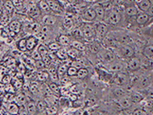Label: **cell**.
Wrapping results in <instances>:
<instances>
[{
    "instance_id": "obj_14",
    "label": "cell",
    "mask_w": 153,
    "mask_h": 115,
    "mask_svg": "<svg viewBox=\"0 0 153 115\" xmlns=\"http://www.w3.org/2000/svg\"><path fill=\"white\" fill-rule=\"evenodd\" d=\"M127 113H128L130 115H150L148 111L142 105H133L128 110H125Z\"/></svg>"
},
{
    "instance_id": "obj_44",
    "label": "cell",
    "mask_w": 153,
    "mask_h": 115,
    "mask_svg": "<svg viewBox=\"0 0 153 115\" xmlns=\"http://www.w3.org/2000/svg\"><path fill=\"white\" fill-rule=\"evenodd\" d=\"M13 4L14 7L19 10H22L24 8V3L22 0H13Z\"/></svg>"
},
{
    "instance_id": "obj_27",
    "label": "cell",
    "mask_w": 153,
    "mask_h": 115,
    "mask_svg": "<svg viewBox=\"0 0 153 115\" xmlns=\"http://www.w3.org/2000/svg\"><path fill=\"white\" fill-rule=\"evenodd\" d=\"M7 110L10 114L18 115L20 110V106L16 102H10L7 104Z\"/></svg>"
},
{
    "instance_id": "obj_50",
    "label": "cell",
    "mask_w": 153,
    "mask_h": 115,
    "mask_svg": "<svg viewBox=\"0 0 153 115\" xmlns=\"http://www.w3.org/2000/svg\"><path fill=\"white\" fill-rule=\"evenodd\" d=\"M5 63H6V66H7L12 67V66H14V64H15V60H14L13 58L10 57L8 58H7Z\"/></svg>"
},
{
    "instance_id": "obj_39",
    "label": "cell",
    "mask_w": 153,
    "mask_h": 115,
    "mask_svg": "<svg viewBox=\"0 0 153 115\" xmlns=\"http://www.w3.org/2000/svg\"><path fill=\"white\" fill-rule=\"evenodd\" d=\"M77 70L78 69H76V67H74V66H69L68 67V69H67L66 75L69 78H73V77H76V74H77Z\"/></svg>"
},
{
    "instance_id": "obj_51",
    "label": "cell",
    "mask_w": 153,
    "mask_h": 115,
    "mask_svg": "<svg viewBox=\"0 0 153 115\" xmlns=\"http://www.w3.org/2000/svg\"><path fill=\"white\" fill-rule=\"evenodd\" d=\"M10 81H11V78H10V76H8V75H5V76L2 78V82L3 84H8L10 82Z\"/></svg>"
},
{
    "instance_id": "obj_58",
    "label": "cell",
    "mask_w": 153,
    "mask_h": 115,
    "mask_svg": "<svg viewBox=\"0 0 153 115\" xmlns=\"http://www.w3.org/2000/svg\"><path fill=\"white\" fill-rule=\"evenodd\" d=\"M152 2H153V0H152Z\"/></svg>"
},
{
    "instance_id": "obj_47",
    "label": "cell",
    "mask_w": 153,
    "mask_h": 115,
    "mask_svg": "<svg viewBox=\"0 0 153 115\" xmlns=\"http://www.w3.org/2000/svg\"><path fill=\"white\" fill-rule=\"evenodd\" d=\"M141 92L143 93V95L145 97L153 98V87H149L144 90H141Z\"/></svg>"
},
{
    "instance_id": "obj_21",
    "label": "cell",
    "mask_w": 153,
    "mask_h": 115,
    "mask_svg": "<svg viewBox=\"0 0 153 115\" xmlns=\"http://www.w3.org/2000/svg\"><path fill=\"white\" fill-rule=\"evenodd\" d=\"M71 38H69V36L64 34H61L57 36V42L62 46V47H69L71 45Z\"/></svg>"
},
{
    "instance_id": "obj_1",
    "label": "cell",
    "mask_w": 153,
    "mask_h": 115,
    "mask_svg": "<svg viewBox=\"0 0 153 115\" xmlns=\"http://www.w3.org/2000/svg\"><path fill=\"white\" fill-rule=\"evenodd\" d=\"M124 6L121 7H112L108 10H106L104 22L108 24L112 27H116V29H119L118 26H121V27H125V18L124 14Z\"/></svg>"
},
{
    "instance_id": "obj_6",
    "label": "cell",
    "mask_w": 153,
    "mask_h": 115,
    "mask_svg": "<svg viewBox=\"0 0 153 115\" xmlns=\"http://www.w3.org/2000/svg\"><path fill=\"white\" fill-rule=\"evenodd\" d=\"M81 31L82 33L84 40H87L88 42L93 41L96 39V31L94 27V22H83L81 25Z\"/></svg>"
},
{
    "instance_id": "obj_43",
    "label": "cell",
    "mask_w": 153,
    "mask_h": 115,
    "mask_svg": "<svg viewBox=\"0 0 153 115\" xmlns=\"http://www.w3.org/2000/svg\"><path fill=\"white\" fill-rule=\"evenodd\" d=\"M46 114L48 115H54L57 114V106L54 105H51L50 106H47L46 107Z\"/></svg>"
},
{
    "instance_id": "obj_2",
    "label": "cell",
    "mask_w": 153,
    "mask_h": 115,
    "mask_svg": "<svg viewBox=\"0 0 153 115\" xmlns=\"http://www.w3.org/2000/svg\"><path fill=\"white\" fill-rule=\"evenodd\" d=\"M110 84L115 86L124 87L130 90L131 87V74L128 71H122L113 74L109 81Z\"/></svg>"
},
{
    "instance_id": "obj_4",
    "label": "cell",
    "mask_w": 153,
    "mask_h": 115,
    "mask_svg": "<svg viewBox=\"0 0 153 115\" xmlns=\"http://www.w3.org/2000/svg\"><path fill=\"white\" fill-rule=\"evenodd\" d=\"M97 56L99 61L102 63V65L109 64L111 62L118 59V58L117 57V55L113 50L104 47V46L101 47L100 50L98 53Z\"/></svg>"
},
{
    "instance_id": "obj_55",
    "label": "cell",
    "mask_w": 153,
    "mask_h": 115,
    "mask_svg": "<svg viewBox=\"0 0 153 115\" xmlns=\"http://www.w3.org/2000/svg\"><path fill=\"white\" fill-rule=\"evenodd\" d=\"M68 1H69V2H71V3H72V2H76V0H68Z\"/></svg>"
},
{
    "instance_id": "obj_3",
    "label": "cell",
    "mask_w": 153,
    "mask_h": 115,
    "mask_svg": "<svg viewBox=\"0 0 153 115\" xmlns=\"http://www.w3.org/2000/svg\"><path fill=\"white\" fill-rule=\"evenodd\" d=\"M113 51L117 55V57L123 61H127L129 58L134 57L137 54L136 46L131 44L120 46L119 47L115 49Z\"/></svg>"
},
{
    "instance_id": "obj_25",
    "label": "cell",
    "mask_w": 153,
    "mask_h": 115,
    "mask_svg": "<svg viewBox=\"0 0 153 115\" xmlns=\"http://www.w3.org/2000/svg\"><path fill=\"white\" fill-rule=\"evenodd\" d=\"M70 46L75 48L76 50L84 52L86 50V45L81 40H76V39H72L71 40V45Z\"/></svg>"
},
{
    "instance_id": "obj_35",
    "label": "cell",
    "mask_w": 153,
    "mask_h": 115,
    "mask_svg": "<svg viewBox=\"0 0 153 115\" xmlns=\"http://www.w3.org/2000/svg\"><path fill=\"white\" fill-rule=\"evenodd\" d=\"M48 86H49V88L50 89V90L52 91V93L53 94H58V95H60V93H61V89H60L59 86L55 81L50 82V83L48 84Z\"/></svg>"
},
{
    "instance_id": "obj_46",
    "label": "cell",
    "mask_w": 153,
    "mask_h": 115,
    "mask_svg": "<svg viewBox=\"0 0 153 115\" xmlns=\"http://www.w3.org/2000/svg\"><path fill=\"white\" fill-rule=\"evenodd\" d=\"M30 57L33 58L34 61H38V60H42V56L38 53V51L37 50V48L35 50H33L32 52H30Z\"/></svg>"
},
{
    "instance_id": "obj_33",
    "label": "cell",
    "mask_w": 153,
    "mask_h": 115,
    "mask_svg": "<svg viewBox=\"0 0 153 115\" xmlns=\"http://www.w3.org/2000/svg\"><path fill=\"white\" fill-rule=\"evenodd\" d=\"M37 50H38V53L40 54L41 56H42V58L44 57V56H45V55H48L50 52L47 46H45L44 44H40L39 46H38V47H37Z\"/></svg>"
},
{
    "instance_id": "obj_36",
    "label": "cell",
    "mask_w": 153,
    "mask_h": 115,
    "mask_svg": "<svg viewBox=\"0 0 153 115\" xmlns=\"http://www.w3.org/2000/svg\"><path fill=\"white\" fill-rule=\"evenodd\" d=\"M26 110H27L29 115L35 114V113L37 112L35 103L33 102H29L26 104Z\"/></svg>"
},
{
    "instance_id": "obj_49",
    "label": "cell",
    "mask_w": 153,
    "mask_h": 115,
    "mask_svg": "<svg viewBox=\"0 0 153 115\" xmlns=\"http://www.w3.org/2000/svg\"><path fill=\"white\" fill-rule=\"evenodd\" d=\"M110 3L112 7H121L124 6V0H111Z\"/></svg>"
},
{
    "instance_id": "obj_28",
    "label": "cell",
    "mask_w": 153,
    "mask_h": 115,
    "mask_svg": "<svg viewBox=\"0 0 153 115\" xmlns=\"http://www.w3.org/2000/svg\"><path fill=\"white\" fill-rule=\"evenodd\" d=\"M50 78V76L48 70L42 69V70H38L37 73V79L40 82H46Z\"/></svg>"
},
{
    "instance_id": "obj_12",
    "label": "cell",
    "mask_w": 153,
    "mask_h": 115,
    "mask_svg": "<svg viewBox=\"0 0 153 115\" xmlns=\"http://www.w3.org/2000/svg\"><path fill=\"white\" fill-rule=\"evenodd\" d=\"M128 93L127 95L118 99V100H117V105H118V107L121 109V110H127L133 106V104L131 102Z\"/></svg>"
},
{
    "instance_id": "obj_41",
    "label": "cell",
    "mask_w": 153,
    "mask_h": 115,
    "mask_svg": "<svg viewBox=\"0 0 153 115\" xmlns=\"http://www.w3.org/2000/svg\"><path fill=\"white\" fill-rule=\"evenodd\" d=\"M29 90H30L32 93H36L39 90V84L38 81H31L30 84L29 85Z\"/></svg>"
},
{
    "instance_id": "obj_18",
    "label": "cell",
    "mask_w": 153,
    "mask_h": 115,
    "mask_svg": "<svg viewBox=\"0 0 153 115\" xmlns=\"http://www.w3.org/2000/svg\"><path fill=\"white\" fill-rule=\"evenodd\" d=\"M39 40L36 38L34 35H31L26 38V48L27 51L32 52L33 50H35L38 47Z\"/></svg>"
},
{
    "instance_id": "obj_22",
    "label": "cell",
    "mask_w": 153,
    "mask_h": 115,
    "mask_svg": "<svg viewBox=\"0 0 153 115\" xmlns=\"http://www.w3.org/2000/svg\"><path fill=\"white\" fill-rule=\"evenodd\" d=\"M67 50V55H68V58L71 61H74V60H76L77 58L81 56V51L76 50L75 48L72 47V46H69V47L66 48Z\"/></svg>"
},
{
    "instance_id": "obj_42",
    "label": "cell",
    "mask_w": 153,
    "mask_h": 115,
    "mask_svg": "<svg viewBox=\"0 0 153 115\" xmlns=\"http://www.w3.org/2000/svg\"><path fill=\"white\" fill-rule=\"evenodd\" d=\"M10 82H11V84L14 86V87L15 89H19V88H21L22 86V81H20L19 78H17V77H14L13 78H11Z\"/></svg>"
},
{
    "instance_id": "obj_19",
    "label": "cell",
    "mask_w": 153,
    "mask_h": 115,
    "mask_svg": "<svg viewBox=\"0 0 153 115\" xmlns=\"http://www.w3.org/2000/svg\"><path fill=\"white\" fill-rule=\"evenodd\" d=\"M152 5V0H140L136 3V6L138 8L140 12H147L150 9L151 6Z\"/></svg>"
},
{
    "instance_id": "obj_20",
    "label": "cell",
    "mask_w": 153,
    "mask_h": 115,
    "mask_svg": "<svg viewBox=\"0 0 153 115\" xmlns=\"http://www.w3.org/2000/svg\"><path fill=\"white\" fill-rule=\"evenodd\" d=\"M27 14L31 19H37L38 18L41 16L42 14V12H41L39 7H38V5H30V7H28V10H27Z\"/></svg>"
},
{
    "instance_id": "obj_8",
    "label": "cell",
    "mask_w": 153,
    "mask_h": 115,
    "mask_svg": "<svg viewBox=\"0 0 153 115\" xmlns=\"http://www.w3.org/2000/svg\"><path fill=\"white\" fill-rule=\"evenodd\" d=\"M108 71H109L112 74H117L119 72L126 71V64L125 61L120 59H117L114 62H111L109 64L102 65Z\"/></svg>"
},
{
    "instance_id": "obj_45",
    "label": "cell",
    "mask_w": 153,
    "mask_h": 115,
    "mask_svg": "<svg viewBox=\"0 0 153 115\" xmlns=\"http://www.w3.org/2000/svg\"><path fill=\"white\" fill-rule=\"evenodd\" d=\"M45 64L44 63L42 60H38V61H35V63H34V68L36 69H38V70H42V69H44V68H45Z\"/></svg>"
},
{
    "instance_id": "obj_34",
    "label": "cell",
    "mask_w": 153,
    "mask_h": 115,
    "mask_svg": "<svg viewBox=\"0 0 153 115\" xmlns=\"http://www.w3.org/2000/svg\"><path fill=\"white\" fill-rule=\"evenodd\" d=\"M62 26L65 30H70V29L73 27L74 26V21L73 19L70 18V17H65L64 19H63V23H62Z\"/></svg>"
},
{
    "instance_id": "obj_10",
    "label": "cell",
    "mask_w": 153,
    "mask_h": 115,
    "mask_svg": "<svg viewBox=\"0 0 153 115\" xmlns=\"http://www.w3.org/2000/svg\"><path fill=\"white\" fill-rule=\"evenodd\" d=\"M81 20L84 22H97V15L93 7H88L82 12L81 15Z\"/></svg>"
},
{
    "instance_id": "obj_23",
    "label": "cell",
    "mask_w": 153,
    "mask_h": 115,
    "mask_svg": "<svg viewBox=\"0 0 153 115\" xmlns=\"http://www.w3.org/2000/svg\"><path fill=\"white\" fill-rule=\"evenodd\" d=\"M22 28V23L19 20H13L9 23L8 25V30L10 31L14 32L15 34H18L21 31Z\"/></svg>"
},
{
    "instance_id": "obj_40",
    "label": "cell",
    "mask_w": 153,
    "mask_h": 115,
    "mask_svg": "<svg viewBox=\"0 0 153 115\" xmlns=\"http://www.w3.org/2000/svg\"><path fill=\"white\" fill-rule=\"evenodd\" d=\"M46 107H47V105H46L45 101H38V103L36 104V109H37L38 112L41 113L43 112V111H45Z\"/></svg>"
},
{
    "instance_id": "obj_26",
    "label": "cell",
    "mask_w": 153,
    "mask_h": 115,
    "mask_svg": "<svg viewBox=\"0 0 153 115\" xmlns=\"http://www.w3.org/2000/svg\"><path fill=\"white\" fill-rule=\"evenodd\" d=\"M38 6L40 9L42 13L45 14H52V11L50 10L49 4H48L47 0H39V2H38Z\"/></svg>"
},
{
    "instance_id": "obj_54",
    "label": "cell",
    "mask_w": 153,
    "mask_h": 115,
    "mask_svg": "<svg viewBox=\"0 0 153 115\" xmlns=\"http://www.w3.org/2000/svg\"><path fill=\"white\" fill-rule=\"evenodd\" d=\"M122 111H123V115H130L128 113H127L125 110H122Z\"/></svg>"
},
{
    "instance_id": "obj_5",
    "label": "cell",
    "mask_w": 153,
    "mask_h": 115,
    "mask_svg": "<svg viewBox=\"0 0 153 115\" xmlns=\"http://www.w3.org/2000/svg\"><path fill=\"white\" fill-rule=\"evenodd\" d=\"M125 64H126V71L128 72L130 74H136L142 70L140 58L138 54H136V55H135L134 57L125 61Z\"/></svg>"
},
{
    "instance_id": "obj_52",
    "label": "cell",
    "mask_w": 153,
    "mask_h": 115,
    "mask_svg": "<svg viewBox=\"0 0 153 115\" xmlns=\"http://www.w3.org/2000/svg\"><path fill=\"white\" fill-rule=\"evenodd\" d=\"M20 110H19V115H29L28 112H27V110L26 109H24V105L23 106H20Z\"/></svg>"
},
{
    "instance_id": "obj_53",
    "label": "cell",
    "mask_w": 153,
    "mask_h": 115,
    "mask_svg": "<svg viewBox=\"0 0 153 115\" xmlns=\"http://www.w3.org/2000/svg\"><path fill=\"white\" fill-rule=\"evenodd\" d=\"M0 115H6L5 114V112L3 110H0Z\"/></svg>"
},
{
    "instance_id": "obj_24",
    "label": "cell",
    "mask_w": 153,
    "mask_h": 115,
    "mask_svg": "<svg viewBox=\"0 0 153 115\" xmlns=\"http://www.w3.org/2000/svg\"><path fill=\"white\" fill-rule=\"evenodd\" d=\"M14 9H15V7H14L11 0H6L5 1L4 4H3V12L4 13L10 16L14 13Z\"/></svg>"
},
{
    "instance_id": "obj_15",
    "label": "cell",
    "mask_w": 153,
    "mask_h": 115,
    "mask_svg": "<svg viewBox=\"0 0 153 115\" xmlns=\"http://www.w3.org/2000/svg\"><path fill=\"white\" fill-rule=\"evenodd\" d=\"M136 33H138L140 35H141L147 40L153 42V23L146 26L144 28L141 29L139 31H137Z\"/></svg>"
},
{
    "instance_id": "obj_11",
    "label": "cell",
    "mask_w": 153,
    "mask_h": 115,
    "mask_svg": "<svg viewBox=\"0 0 153 115\" xmlns=\"http://www.w3.org/2000/svg\"><path fill=\"white\" fill-rule=\"evenodd\" d=\"M139 10L136 5H131V6H127L124 8V14L125 18V27L126 24L131 19H134L135 17L139 14Z\"/></svg>"
},
{
    "instance_id": "obj_9",
    "label": "cell",
    "mask_w": 153,
    "mask_h": 115,
    "mask_svg": "<svg viewBox=\"0 0 153 115\" xmlns=\"http://www.w3.org/2000/svg\"><path fill=\"white\" fill-rule=\"evenodd\" d=\"M60 19H61V17L57 16L53 13L52 14H45L41 17V22L43 26L53 27V26H56L57 23H59Z\"/></svg>"
},
{
    "instance_id": "obj_56",
    "label": "cell",
    "mask_w": 153,
    "mask_h": 115,
    "mask_svg": "<svg viewBox=\"0 0 153 115\" xmlns=\"http://www.w3.org/2000/svg\"><path fill=\"white\" fill-rule=\"evenodd\" d=\"M2 50H0V58H1V57H2Z\"/></svg>"
},
{
    "instance_id": "obj_37",
    "label": "cell",
    "mask_w": 153,
    "mask_h": 115,
    "mask_svg": "<svg viewBox=\"0 0 153 115\" xmlns=\"http://www.w3.org/2000/svg\"><path fill=\"white\" fill-rule=\"evenodd\" d=\"M47 46L48 48H49L50 51H51V52H56V51H57V50L62 48V46L60 45L57 41H54V42H50V43L47 45Z\"/></svg>"
},
{
    "instance_id": "obj_38",
    "label": "cell",
    "mask_w": 153,
    "mask_h": 115,
    "mask_svg": "<svg viewBox=\"0 0 153 115\" xmlns=\"http://www.w3.org/2000/svg\"><path fill=\"white\" fill-rule=\"evenodd\" d=\"M15 102L19 105V106H23L26 103V97L23 93H19V95L16 96L15 98Z\"/></svg>"
},
{
    "instance_id": "obj_29",
    "label": "cell",
    "mask_w": 153,
    "mask_h": 115,
    "mask_svg": "<svg viewBox=\"0 0 153 115\" xmlns=\"http://www.w3.org/2000/svg\"><path fill=\"white\" fill-rule=\"evenodd\" d=\"M54 53L57 59L62 61V62H64L65 60L69 59L68 55H67V50L65 47H62V49H60Z\"/></svg>"
},
{
    "instance_id": "obj_17",
    "label": "cell",
    "mask_w": 153,
    "mask_h": 115,
    "mask_svg": "<svg viewBox=\"0 0 153 115\" xmlns=\"http://www.w3.org/2000/svg\"><path fill=\"white\" fill-rule=\"evenodd\" d=\"M93 7L97 15V22H104L106 14V10L105 7L102 5L97 4V3Z\"/></svg>"
},
{
    "instance_id": "obj_13",
    "label": "cell",
    "mask_w": 153,
    "mask_h": 115,
    "mask_svg": "<svg viewBox=\"0 0 153 115\" xmlns=\"http://www.w3.org/2000/svg\"><path fill=\"white\" fill-rule=\"evenodd\" d=\"M128 95L130 97V99H131L133 105H139L145 98V96L143 95V93L141 91L139 90H130L129 91Z\"/></svg>"
},
{
    "instance_id": "obj_31",
    "label": "cell",
    "mask_w": 153,
    "mask_h": 115,
    "mask_svg": "<svg viewBox=\"0 0 153 115\" xmlns=\"http://www.w3.org/2000/svg\"><path fill=\"white\" fill-rule=\"evenodd\" d=\"M89 75V71L87 67H81L77 70V74H76V78L81 79V80H85L88 77Z\"/></svg>"
},
{
    "instance_id": "obj_32",
    "label": "cell",
    "mask_w": 153,
    "mask_h": 115,
    "mask_svg": "<svg viewBox=\"0 0 153 115\" xmlns=\"http://www.w3.org/2000/svg\"><path fill=\"white\" fill-rule=\"evenodd\" d=\"M17 48L18 50L20 52H26L27 51V48H26V38H22L17 43Z\"/></svg>"
},
{
    "instance_id": "obj_48",
    "label": "cell",
    "mask_w": 153,
    "mask_h": 115,
    "mask_svg": "<svg viewBox=\"0 0 153 115\" xmlns=\"http://www.w3.org/2000/svg\"><path fill=\"white\" fill-rule=\"evenodd\" d=\"M14 86L12 85V84L10 83H8L6 85V86H5V91L7 92V93H14Z\"/></svg>"
},
{
    "instance_id": "obj_16",
    "label": "cell",
    "mask_w": 153,
    "mask_h": 115,
    "mask_svg": "<svg viewBox=\"0 0 153 115\" xmlns=\"http://www.w3.org/2000/svg\"><path fill=\"white\" fill-rule=\"evenodd\" d=\"M48 4L50 7L53 14H62L63 13V7L59 1L57 0H47Z\"/></svg>"
},
{
    "instance_id": "obj_30",
    "label": "cell",
    "mask_w": 153,
    "mask_h": 115,
    "mask_svg": "<svg viewBox=\"0 0 153 115\" xmlns=\"http://www.w3.org/2000/svg\"><path fill=\"white\" fill-rule=\"evenodd\" d=\"M69 66H67L65 63H62L58 66V67H57V77H58L59 80L62 79V78H64L65 76H66L67 69H68Z\"/></svg>"
},
{
    "instance_id": "obj_7",
    "label": "cell",
    "mask_w": 153,
    "mask_h": 115,
    "mask_svg": "<svg viewBox=\"0 0 153 115\" xmlns=\"http://www.w3.org/2000/svg\"><path fill=\"white\" fill-rule=\"evenodd\" d=\"M94 27L96 31V39L99 42H101L111 31V27L104 22H95Z\"/></svg>"
},
{
    "instance_id": "obj_57",
    "label": "cell",
    "mask_w": 153,
    "mask_h": 115,
    "mask_svg": "<svg viewBox=\"0 0 153 115\" xmlns=\"http://www.w3.org/2000/svg\"><path fill=\"white\" fill-rule=\"evenodd\" d=\"M79 1H85V0H79Z\"/></svg>"
}]
</instances>
